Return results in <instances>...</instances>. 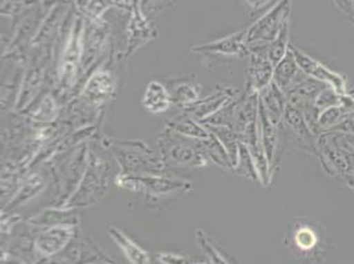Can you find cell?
Returning a JSON list of instances; mask_svg holds the SVG:
<instances>
[{"mask_svg":"<svg viewBox=\"0 0 354 264\" xmlns=\"http://www.w3.org/2000/svg\"><path fill=\"white\" fill-rule=\"evenodd\" d=\"M101 146L111 152L120 175H168V162L160 151L143 140L104 138Z\"/></svg>","mask_w":354,"mask_h":264,"instance_id":"6da1fadb","label":"cell"},{"mask_svg":"<svg viewBox=\"0 0 354 264\" xmlns=\"http://www.w3.org/2000/svg\"><path fill=\"white\" fill-rule=\"evenodd\" d=\"M110 172V162L104 155L97 153L91 147L88 148V165L85 173L73 196L64 206L77 209L98 204L109 191Z\"/></svg>","mask_w":354,"mask_h":264,"instance_id":"7a4b0ae2","label":"cell"},{"mask_svg":"<svg viewBox=\"0 0 354 264\" xmlns=\"http://www.w3.org/2000/svg\"><path fill=\"white\" fill-rule=\"evenodd\" d=\"M317 159L329 176L344 181L354 191V152L337 132H324L317 139Z\"/></svg>","mask_w":354,"mask_h":264,"instance_id":"3957f363","label":"cell"},{"mask_svg":"<svg viewBox=\"0 0 354 264\" xmlns=\"http://www.w3.org/2000/svg\"><path fill=\"white\" fill-rule=\"evenodd\" d=\"M113 59H104L88 75L77 94L78 111L101 110L110 102L117 91V77L113 70Z\"/></svg>","mask_w":354,"mask_h":264,"instance_id":"277c9868","label":"cell"},{"mask_svg":"<svg viewBox=\"0 0 354 264\" xmlns=\"http://www.w3.org/2000/svg\"><path fill=\"white\" fill-rule=\"evenodd\" d=\"M88 143H84L53 158L56 162L53 172L59 189L57 206L65 205L78 188L88 165Z\"/></svg>","mask_w":354,"mask_h":264,"instance_id":"5b68a950","label":"cell"},{"mask_svg":"<svg viewBox=\"0 0 354 264\" xmlns=\"http://www.w3.org/2000/svg\"><path fill=\"white\" fill-rule=\"evenodd\" d=\"M115 185L124 189L143 194L149 198H165L192 189V182L184 178L168 175H120L114 178Z\"/></svg>","mask_w":354,"mask_h":264,"instance_id":"8992f818","label":"cell"},{"mask_svg":"<svg viewBox=\"0 0 354 264\" xmlns=\"http://www.w3.org/2000/svg\"><path fill=\"white\" fill-rule=\"evenodd\" d=\"M294 0H281L265 15L258 17L246 30V46L249 52L267 50L283 27L290 21Z\"/></svg>","mask_w":354,"mask_h":264,"instance_id":"52a82bcc","label":"cell"},{"mask_svg":"<svg viewBox=\"0 0 354 264\" xmlns=\"http://www.w3.org/2000/svg\"><path fill=\"white\" fill-rule=\"evenodd\" d=\"M82 39L84 30L81 26H74L59 55L56 68V88L61 97L72 91L78 84L82 57Z\"/></svg>","mask_w":354,"mask_h":264,"instance_id":"ba28073f","label":"cell"},{"mask_svg":"<svg viewBox=\"0 0 354 264\" xmlns=\"http://www.w3.org/2000/svg\"><path fill=\"white\" fill-rule=\"evenodd\" d=\"M279 131H281V143H284V147L287 148L288 142H291V144H294L296 148L306 151L317 158L319 136L312 131L304 114L299 109L291 106L290 103L286 109L284 117L279 124Z\"/></svg>","mask_w":354,"mask_h":264,"instance_id":"9c48e42d","label":"cell"},{"mask_svg":"<svg viewBox=\"0 0 354 264\" xmlns=\"http://www.w3.org/2000/svg\"><path fill=\"white\" fill-rule=\"evenodd\" d=\"M176 135L165 130L159 139V151L167 162H174L185 168H204L210 164V160L204 151L193 140L185 142L175 138Z\"/></svg>","mask_w":354,"mask_h":264,"instance_id":"30bf717a","label":"cell"},{"mask_svg":"<svg viewBox=\"0 0 354 264\" xmlns=\"http://www.w3.org/2000/svg\"><path fill=\"white\" fill-rule=\"evenodd\" d=\"M292 249L308 262H319L326 251L325 230L317 222L296 220L291 229Z\"/></svg>","mask_w":354,"mask_h":264,"instance_id":"8fae6325","label":"cell"},{"mask_svg":"<svg viewBox=\"0 0 354 264\" xmlns=\"http://www.w3.org/2000/svg\"><path fill=\"white\" fill-rule=\"evenodd\" d=\"M290 49L292 50L296 62H297V65H299V68L301 69L303 73L307 74L308 77L316 79V81H320L325 85L335 88L337 93H341V94L352 93L345 75L329 69L322 61L312 57L308 53L296 48L295 45H290Z\"/></svg>","mask_w":354,"mask_h":264,"instance_id":"7c38bea8","label":"cell"},{"mask_svg":"<svg viewBox=\"0 0 354 264\" xmlns=\"http://www.w3.org/2000/svg\"><path fill=\"white\" fill-rule=\"evenodd\" d=\"M242 94V90L233 88H217L207 97L200 98L197 102L183 109V113L193 119L204 123L207 119L216 115L227 103Z\"/></svg>","mask_w":354,"mask_h":264,"instance_id":"4fadbf2b","label":"cell"},{"mask_svg":"<svg viewBox=\"0 0 354 264\" xmlns=\"http://www.w3.org/2000/svg\"><path fill=\"white\" fill-rule=\"evenodd\" d=\"M50 59L46 55L36 56L30 59L28 68L23 75L21 86L19 88V94L16 97V109H26L33 101V97H36L37 91L41 88L45 79V73L48 64Z\"/></svg>","mask_w":354,"mask_h":264,"instance_id":"5bb4252c","label":"cell"},{"mask_svg":"<svg viewBox=\"0 0 354 264\" xmlns=\"http://www.w3.org/2000/svg\"><path fill=\"white\" fill-rule=\"evenodd\" d=\"M192 52L221 57H248L249 50L246 46V30H238L236 33H232L221 39H216L213 41L193 45Z\"/></svg>","mask_w":354,"mask_h":264,"instance_id":"9a60e30c","label":"cell"},{"mask_svg":"<svg viewBox=\"0 0 354 264\" xmlns=\"http://www.w3.org/2000/svg\"><path fill=\"white\" fill-rule=\"evenodd\" d=\"M274 65L267 57V50L249 52L246 68V93L261 94L274 79Z\"/></svg>","mask_w":354,"mask_h":264,"instance_id":"2e32d148","label":"cell"},{"mask_svg":"<svg viewBox=\"0 0 354 264\" xmlns=\"http://www.w3.org/2000/svg\"><path fill=\"white\" fill-rule=\"evenodd\" d=\"M307 74L303 73L296 62L295 56L290 49L284 59L274 68V79L272 82L279 86L286 93V95L295 88L299 82H301Z\"/></svg>","mask_w":354,"mask_h":264,"instance_id":"e0dca14e","label":"cell"},{"mask_svg":"<svg viewBox=\"0 0 354 264\" xmlns=\"http://www.w3.org/2000/svg\"><path fill=\"white\" fill-rule=\"evenodd\" d=\"M164 129L189 140H203L212 135L204 123L193 119L185 113L167 119Z\"/></svg>","mask_w":354,"mask_h":264,"instance_id":"ac0fdd59","label":"cell"},{"mask_svg":"<svg viewBox=\"0 0 354 264\" xmlns=\"http://www.w3.org/2000/svg\"><path fill=\"white\" fill-rule=\"evenodd\" d=\"M259 104L270 120L275 126H279L288 106V98L286 93L272 82L259 94Z\"/></svg>","mask_w":354,"mask_h":264,"instance_id":"d6986e66","label":"cell"},{"mask_svg":"<svg viewBox=\"0 0 354 264\" xmlns=\"http://www.w3.org/2000/svg\"><path fill=\"white\" fill-rule=\"evenodd\" d=\"M172 104L174 103L171 100V94L165 84L156 79H152L148 82L142 97V106L147 110L148 113L151 114L167 113Z\"/></svg>","mask_w":354,"mask_h":264,"instance_id":"ffe728a7","label":"cell"},{"mask_svg":"<svg viewBox=\"0 0 354 264\" xmlns=\"http://www.w3.org/2000/svg\"><path fill=\"white\" fill-rule=\"evenodd\" d=\"M167 88L169 90L172 103L181 110L192 103L197 102L201 95L200 82L192 78L169 81L167 84Z\"/></svg>","mask_w":354,"mask_h":264,"instance_id":"44dd1931","label":"cell"},{"mask_svg":"<svg viewBox=\"0 0 354 264\" xmlns=\"http://www.w3.org/2000/svg\"><path fill=\"white\" fill-rule=\"evenodd\" d=\"M155 39V32L149 27L146 19L135 12L133 20L129 26V39H127V49L124 53V59L131 57L136 50H139L143 45L147 44Z\"/></svg>","mask_w":354,"mask_h":264,"instance_id":"7402d4cb","label":"cell"},{"mask_svg":"<svg viewBox=\"0 0 354 264\" xmlns=\"http://www.w3.org/2000/svg\"><path fill=\"white\" fill-rule=\"evenodd\" d=\"M193 142L204 151V153L207 155L210 162L217 164L218 167H221L226 171L233 172V164L230 160V156H229L226 148L223 147L221 140L214 133H212L207 139L193 140Z\"/></svg>","mask_w":354,"mask_h":264,"instance_id":"603a6c76","label":"cell"},{"mask_svg":"<svg viewBox=\"0 0 354 264\" xmlns=\"http://www.w3.org/2000/svg\"><path fill=\"white\" fill-rule=\"evenodd\" d=\"M59 115V104L56 97L46 94L40 103L28 113V119L35 127H45L53 123Z\"/></svg>","mask_w":354,"mask_h":264,"instance_id":"cb8c5ba5","label":"cell"},{"mask_svg":"<svg viewBox=\"0 0 354 264\" xmlns=\"http://www.w3.org/2000/svg\"><path fill=\"white\" fill-rule=\"evenodd\" d=\"M44 177L40 173H32L24 180L23 185L19 188V191H16L15 197L12 198V201L8 206L15 207V206L21 205L23 202L30 201V198L36 197V194H39L44 189Z\"/></svg>","mask_w":354,"mask_h":264,"instance_id":"d4e9b609","label":"cell"},{"mask_svg":"<svg viewBox=\"0 0 354 264\" xmlns=\"http://www.w3.org/2000/svg\"><path fill=\"white\" fill-rule=\"evenodd\" d=\"M72 234H73V229L71 226L52 227L44 235L40 236L39 246L45 252H55L69 241Z\"/></svg>","mask_w":354,"mask_h":264,"instance_id":"484cf974","label":"cell"},{"mask_svg":"<svg viewBox=\"0 0 354 264\" xmlns=\"http://www.w3.org/2000/svg\"><path fill=\"white\" fill-rule=\"evenodd\" d=\"M64 220L66 225H72L75 223V214H74V209L72 207H66V206H57V207H49L44 211H41L40 214H37L35 218H32L33 223L37 225H52L53 227H56V220Z\"/></svg>","mask_w":354,"mask_h":264,"instance_id":"4316f807","label":"cell"},{"mask_svg":"<svg viewBox=\"0 0 354 264\" xmlns=\"http://www.w3.org/2000/svg\"><path fill=\"white\" fill-rule=\"evenodd\" d=\"M234 173H238L241 176L249 178L254 182L261 184V177L258 173L257 165H255L254 159L251 156L249 148L243 142H241V146H239V156H238L236 168H234Z\"/></svg>","mask_w":354,"mask_h":264,"instance_id":"83f0119b","label":"cell"},{"mask_svg":"<svg viewBox=\"0 0 354 264\" xmlns=\"http://www.w3.org/2000/svg\"><path fill=\"white\" fill-rule=\"evenodd\" d=\"M290 21L283 27L278 37L268 45L267 48V57L271 64L275 66L284 59L287 52L290 50Z\"/></svg>","mask_w":354,"mask_h":264,"instance_id":"f1b7e54d","label":"cell"},{"mask_svg":"<svg viewBox=\"0 0 354 264\" xmlns=\"http://www.w3.org/2000/svg\"><path fill=\"white\" fill-rule=\"evenodd\" d=\"M110 233L113 235V238L118 242L119 246L126 252V255L133 261L135 264H147V256L146 254L139 249L136 245H133V242L126 236L122 234L118 230L111 229Z\"/></svg>","mask_w":354,"mask_h":264,"instance_id":"f546056e","label":"cell"},{"mask_svg":"<svg viewBox=\"0 0 354 264\" xmlns=\"http://www.w3.org/2000/svg\"><path fill=\"white\" fill-rule=\"evenodd\" d=\"M281 0H242L246 14L249 17L258 19L262 15H265L268 10H271L275 4H278Z\"/></svg>","mask_w":354,"mask_h":264,"instance_id":"4dcf8cb0","label":"cell"},{"mask_svg":"<svg viewBox=\"0 0 354 264\" xmlns=\"http://www.w3.org/2000/svg\"><path fill=\"white\" fill-rule=\"evenodd\" d=\"M339 139L354 152V132H337Z\"/></svg>","mask_w":354,"mask_h":264,"instance_id":"1f68e13d","label":"cell"}]
</instances>
